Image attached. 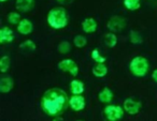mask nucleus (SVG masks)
Here are the masks:
<instances>
[{"instance_id": "1", "label": "nucleus", "mask_w": 157, "mask_h": 121, "mask_svg": "<svg viewBox=\"0 0 157 121\" xmlns=\"http://www.w3.org/2000/svg\"><path fill=\"white\" fill-rule=\"evenodd\" d=\"M42 112L53 118L61 117L69 107V97L65 90L60 88L48 89L43 93L40 102Z\"/></svg>"}, {"instance_id": "2", "label": "nucleus", "mask_w": 157, "mask_h": 121, "mask_svg": "<svg viewBox=\"0 0 157 121\" xmlns=\"http://www.w3.org/2000/svg\"><path fill=\"white\" fill-rule=\"evenodd\" d=\"M46 22L48 26L55 30L66 28L68 25V14L66 9L61 7H55L51 9L46 15Z\"/></svg>"}, {"instance_id": "3", "label": "nucleus", "mask_w": 157, "mask_h": 121, "mask_svg": "<svg viewBox=\"0 0 157 121\" xmlns=\"http://www.w3.org/2000/svg\"><path fill=\"white\" fill-rule=\"evenodd\" d=\"M129 71L133 76L142 78L150 71V62L143 56H136L129 62Z\"/></svg>"}, {"instance_id": "4", "label": "nucleus", "mask_w": 157, "mask_h": 121, "mask_svg": "<svg viewBox=\"0 0 157 121\" xmlns=\"http://www.w3.org/2000/svg\"><path fill=\"white\" fill-rule=\"evenodd\" d=\"M103 114H105V118L108 121H118L123 119L125 114L124 107L120 105H114V104H107V106L103 109Z\"/></svg>"}, {"instance_id": "5", "label": "nucleus", "mask_w": 157, "mask_h": 121, "mask_svg": "<svg viewBox=\"0 0 157 121\" xmlns=\"http://www.w3.org/2000/svg\"><path fill=\"white\" fill-rule=\"evenodd\" d=\"M57 68L60 71L65 72V73H69L72 76H78V65L73 59H63L57 63Z\"/></svg>"}, {"instance_id": "6", "label": "nucleus", "mask_w": 157, "mask_h": 121, "mask_svg": "<svg viewBox=\"0 0 157 121\" xmlns=\"http://www.w3.org/2000/svg\"><path fill=\"white\" fill-rule=\"evenodd\" d=\"M123 107L125 109V112L131 115V116H135L140 112L142 108V103L139 100H136L133 97H127L123 103Z\"/></svg>"}, {"instance_id": "7", "label": "nucleus", "mask_w": 157, "mask_h": 121, "mask_svg": "<svg viewBox=\"0 0 157 121\" xmlns=\"http://www.w3.org/2000/svg\"><path fill=\"white\" fill-rule=\"evenodd\" d=\"M107 27L111 32H120V31L124 30V28L126 27V20H125V18L121 17V16L114 15L108 20Z\"/></svg>"}, {"instance_id": "8", "label": "nucleus", "mask_w": 157, "mask_h": 121, "mask_svg": "<svg viewBox=\"0 0 157 121\" xmlns=\"http://www.w3.org/2000/svg\"><path fill=\"white\" fill-rule=\"evenodd\" d=\"M86 106V100L82 94H72L69 97V107L73 112H82Z\"/></svg>"}, {"instance_id": "9", "label": "nucleus", "mask_w": 157, "mask_h": 121, "mask_svg": "<svg viewBox=\"0 0 157 121\" xmlns=\"http://www.w3.org/2000/svg\"><path fill=\"white\" fill-rule=\"evenodd\" d=\"M33 30V24L28 18H22L17 25V31L22 35H29Z\"/></svg>"}, {"instance_id": "10", "label": "nucleus", "mask_w": 157, "mask_h": 121, "mask_svg": "<svg viewBox=\"0 0 157 121\" xmlns=\"http://www.w3.org/2000/svg\"><path fill=\"white\" fill-rule=\"evenodd\" d=\"M98 29V23L95 18L93 17H87L82 22V30L85 33H94Z\"/></svg>"}, {"instance_id": "11", "label": "nucleus", "mask_w": 157, "mask_h": 121, "mask_svg": "<svg viewBox=\"0 0 157 121\" xmlns=\"http://www.w3.org/2000/svg\"><path fill=\"white\" fill-rule=\"evenodd\" d=\"M14 88V80L11 76H2L0 78V92L6 94Z\"/></svg>"}, {"instance_id": "12", "label": "nucleus", "mask_w": 157, "mask_h": 121, "mask_svg": "<svg viewBox=\"0 0 157 121\" xmlns=\"http://www.w3.org/2000/svg\"><path fill=\"white\" fill-rule=\"evenodd\" d=\"M13 41H14V33L11 28L5 26L0 29V43L9 44L12 43Z\"/></svg>"}, {"instance_id": "13", "label": "nucleus", "mask_w": 157, "mask_h": 121, "mask_svg": "<svg viewBox=\"0 0 157 121\" xmlns=\"http://www.w3.org/2000/svg\"><path fill=\"white\" fill-rule=\"evenodd\" d=\"M15 7L18 12L27 13L31 11L35 7V0H16Z\"/></svg>"}, {"instance_id": "14", "label": "nucleus", "mask_w": 157, "mask_h": 121, "mask_svg": "<svg viewBox=\"0 0 157 121\" xmlns=\"http://www.w3.org/2000/svg\"><path fill=\"white\" fill-rule=\"evenodd\" d=\"M114 97L113 91L109 88V87H105L102 88L98 93V100L102 104H110Z\"/></svg>"}, {"instance_id": "15", "label": "nucleus", "mask_w": 157, "mask_h": 121, "mask_svg": "<svg viewBox=\"0 0 157 121\" xmlns=\"http://www.w3.org/2000/svg\"><path fill=\"white\" fill-rule=\"evenodd\" d=\"M108 67L107 64H105V62L103 63H96V64L93 67L92 69V73L93 75L95 76V77L97 78H103L107 76L108 74Z\"/></svg>"}, {"instance_id": "16", "label": "nucleus", "mask_w": 157, "mask_h": 121, "mask_svg": "<svg viewBox=\"0 0 157 121\" xmlns=\"http://www.w3.org/2000/svg\"><path fill=\"white\" fill-rule=\"evenodd\" d=\"M85 85L80 79H72L70 82V92L72 94H83Z\"/></svg>"}, {"instance_id": "17", "label": "nucleus", "mask_w": 157, "mask_h": 121, "mask_svg": "<svg viewBox=\"0 0 157 121\" xmlns=\"http://www.w3.org/2000/svg\"><path fill=\"white\" fill-rule=\"evenodd\" d=\"M123 5H124L126 10L133 12L141 8V0H124Z\"/></svg>"}, {"instance_id": "18", "label": "nucleus", "mask_w": 157, "mask_h": 121, "mask_svg": "<svg viewBox=\"0 0 157 121\" xmlns=\"http://www.w3.org/2000/svg\"><path fill=\"white\" fill-rule=\"evenodd\" d=\"M103 40H105V44L110 48L115 47L116 44H117V37H116L115 33L111 32V31L105 33V37H103Z\"/></svg>"}, {"instance_id": "19", "label": "nucleus", "mask_w": 157, "mask_h": 121, "mask_svg": "<svg viewBox=\"0 0 157 121\" xmlns=\"http://www.w3.org/2000/svg\"><path fill=\"white\" fill-rule=\"evenodd\" d=\"M10 67H11V58L7 55L0 58V72L2 74L9 72Z\"/></svg>"}, {"instance_id": "20", "label": "nucleus", "mask_w": 157, "mask_h": 121, "mask_svg": "<svg viewBox=\"0 0 157 121\" xmlns=\"http://www.w3.org/2000/svg\"><path fill=\"white\" fill-rule=\"evenodd\" d=\"M72 50V45L70 42L68 41H61L60 43L57 45V52L61 55H66V54H69Z\"/></svg>"}, {"instance_id": "21", "label": "nucleus", "mask_w": 157, "mask_h": 121, "mask_svg": "<svg viewBox=\"0 0 157 121\" xmlns=\"http://www.w3.org/2000/svg\"><path fill=\"white\" fill-rule=\"evenodd\" d=\"M21 20H22V16H21L20 12H10L7 15V22L11 25H16L17 26Z\"/></svg>"}, {"instance_id": "22", "label": "nucleus", "mask_w": 157, "mask_h": 121, "mask_svg": "<svg viewBox=\"0 0 157 121\" xmlns=\"http://www.w3.org/2000/svg\"><path fill=\"white\" fill-rule=\"evenodd\" d=\"M73 45L78 48H83L87 45V39H86L84 35H78L73 38V41H72Z\"/></svg>"}, {"instance_id": "23", "label": "nucleus", "mask_w": 157, "mask_h": 121, "mask_svg": "<svg viewBox=\"0 0 157 121\" xmlns=\"http://www.w3.org/2000/svg\"><path fill=\"white\" fill-rule=\"evenodd\" d=\"M129 39H130L131 43L136 44V45H138V44H142V42H143V38H142L141 33L137 30H131L130 31V33H129Z\"/></svg>"}, {"instance_id": "24", "label": "nucleus", "mask_w": 157, "mask_h": 121, "mask_svg": "<svg viewBox=\"0 0 157 121\" xmlns=\"http://www.w3.org/2000/svg\"><path fill=\"white\" fill-rule=\"evenodd\" d=\"M90 57H92V59L96 63H103V62H105V60H107L105 57H103L100 55V50H99L98 48H94V50H92Z\"/></svg>"}, {"instance_id": "25", "label": "nucleus", "mask_w": 157, "mask_h": 121, "mask_svg": "<svg viewBox=\"0 0 157 121\" xmlns=\"http://www.w3.org/2000/svg\"><path fill=\"white\" fill-rule=\"evenodd\" d=\"M20 47L24 50H28V52H35L37 50V45L33 40H26L20 45Z\"/></svg>"}, {"instance_id": "26", "label": "nucleus", "mask_w": 157, "mask_h": 121, "mask_svg": "<svg viewBox=\"0 0 157 121\" xmlns=\"http://www.w3.org/2000/svg\"><path fill=\"white\" fill-rule=\"evenodd\" d=\"M152 79L154 80L155 82H157V69H155L154 71L152 72Z\"/></svg>"}, {"instance_id": "27", "label": "nucleus", "mask_w": 157, "mask_h": 121, "mask_svg": "<svg viewBox=\"0 0 157 121\" xmlns=\"http://www.w3.org/2000/svg\"><path fill=\"white\" fill-rule=\"evenodd\" d=\"M6 1H8V0H0V2H6Z\"/></svg>"}, {"instance_id": "28", "label": "nucleus", "mask_w": 157, "mask_h": 121, "mask_svg": "<svg viewBox=\"0 0 157 121\" xmlns=\"http://www.w3.org/2000/svg\"><path fill=\"white\" fill-rule=\"evenodd\" d=\"M57 1H59V2H63L65 0H57Z\"/></svg>"}]
</instances>
